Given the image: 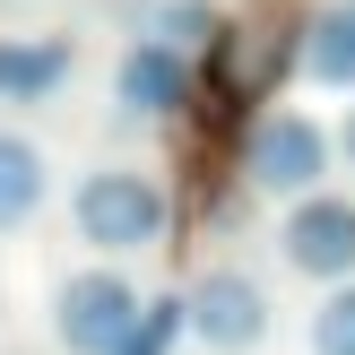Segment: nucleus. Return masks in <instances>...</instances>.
Here are the masks:
<instances>
[{"label":"nucleus","mask_w":355,"mask_h":355,"mask_svg":"<svg viewBox=\"0 0 355 355\" xmlns=\"http://www.w3.org/2000/svg\"><path fill=\"white\" fill-rule=\"evenodd\" d=\"M173 225V191L156 182L148 165H96L69 182V234L87 243L96 260H139L156 252Z\"/></svg>","instance_id":"obj_1"},{"label":"nucleus","mask_w":355,"mask_h":355,"mask_svg":"<svg viewBox=\"0 0 355 355\" xmlns=\"http://www.w3.org/2000/svg\"><path fill=\"white\" fill-rule=\"evenodd\" d=\"M139 304L148 295L130 286L121 260H87V269H69L52 286V347L61 355H121L139 329Z\"/></svg>","instance_id":"obj_2"},{"label":"nucleus","mask_w":355,"mask_h":355,"mask_svg":"<svg viewBox=\"0 0 355 355\" xmlns=\"http://www.w3.org/2000/svg\"><path fill=\"white\" fill-rule=\"evenodd\" d=\"M329 173H338V148H329V121H312V113H260L252 121V139H243V182L260 191V200H304V191H321Z\"/></svg>","instance_id":"obj_3"},{"label":"nucleus","mask_w":355,"mask_h":355,"mask_svg":"<svg viewBox=\"0 0 355 355\" xmlns=\"http://www.w3.org/2000/svg\"><path fill=\"white\" fill-rule=\"evenodd\" d=\"M269 329H277V304H269V286H260L252 269L217 260V269L191 277V295H182V338H200L208 355H252V347H269Z\"/></svg>","instance_id":"obj_4"},{"label":"nucleus","mask_w":355,"mask_h":355,"mask_svg":"<svg viewBox=\"0 0 355 355\" xmlns=\"http://www.w3.org/2000/svg\"><path fill=\"white\" fill-rule=\"evenodd\" d=\"M277 260H286V277H304V286H347L355 277V191L321 182V191H304V200H286V217H277Z\"/></svg>","instance_id":"obj_5"},{"label":"nucleus","mask_w":355,"mask_h":355,"mask_svg":"<svg viewBox=\"0 0 355 355\" xmlns=\"http://www.w3.org/2000/svg\"><path fill=\"white\" fill-rule=\"evenodd\" d=\"M191 96H200L191 61H182V52H165L156 35H139V44L121 52V69H113V104H121L130 121H173Z\"/></svg>","instance_id":"obj_6"},{"label":"nucleus","mask_w":355,"mask_h":355,"mask_svg":"<svg viewBox=\"0 0 355 355\" xmlns=\"http://www.w3.org/2000/svg\"><path fill=\"white\" fill-rule=\"evenodd\" d=\"M78 69L69 35H0V104H52Z\"/></svg>","instance_id":"obj_7"},{"label":"nucleus","mask_w":355,"mask_h":355,"mask_svg":"<svg viewBox=\"0 0 355 355\" xmlns=\"http://www.w3.org/2000/svg\"><path fill=\"white\" fill-rule=\"evenodd\" d=\"M295 69L304 87H329V96H355V0H321L295 35Z\"/></svg>","instance_id":"obj_8"},{"label":"nucleus","mask_w":355,"mask_h":355,"mask_svg":"<svg viewBox=\"0 0 355 355\" xmlns=\"http://www.w3.org/2000/svg\"><path fill=\"white\" fill-rule=\"evenodd\" d=\"M44 208H52V156L0 121V234H26Z\"/></svg>","instance_id":"obj_9"},{"label":"nucleus","mask_w":355,"mask_h":355,"mask_svg":"<svg viewBox=\"0 0 355 355\" xmlns=\"http://www.w3.org/2000/svg\"><path fill=\"white\" fill-rule=\"evenodd\" d=\"M148 35L165 52H182V61H200V52H217L225 35H234V17H225L217 0H156V9H148Z\"/></svg>","instance_id":"obj_10"},{"label":"nucleus","mask_w":355,"mask_h":355,"mask_svg":"<svg viewBox=\"0 0 355 355\" xmlns=\"http://www.w3.org/2000/svg\"><path fill=\"white\" fill-rule=\"evenodd\" d=\"M304 347H312V355H355V277H347V286H321Z\"/></svg>","instance_id":"obj_11"},{"label":"nucleus","mask_w":355,"mask_h":355,"mask_svg":"<svg viewBox=\"0 0 355 355\" xmlns=\"http://www.w3.org/2000/svg\"><path fill=\"white\" fill-rule=\"evenodd\" d=\"M182 347V295H148L139 304V329H130V347L121 355H173Z\"/></svg>","instance_id":"obj_12"},{"label":"nucleus","mask_w":355,"mask_h":355,"mask_svg":"<svg viewBox=\"0 0 355 355\" xmlns=\"http://www.w3.org/2000/svg\"><path fill=\"white\" fill-rule=\"evenodd\" d=\"M329 148H338V165L355 173V104H347V121H338V130H329Z\"/></svg>","instance_id":"obj_13"},{"label":"nucleus","mask_w":355,"mask_h":355,"mask_svg":"<svg viewBox=\"0 0 355 355\" xmlns=\"http://www.w3.org/2000/svg\"><path fill=\"white\" fill-rule=\"evenodd\" d=\"M0 329H9V295H0Z\"/></svg>","instance_id":"obj_14"}]
</instances>
